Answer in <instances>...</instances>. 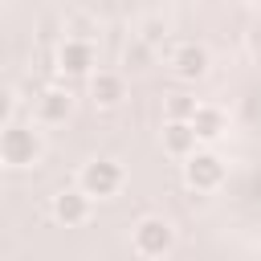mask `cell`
<instances>
[{"label":"cell","mask_w":261,"mask_h":261,"mask_svg":"<svg viewBox=\"0 0 261 261\" xmlns=\"http://www.w3.org/2000/svg\"><path fill=\"white\" fill-rule=\"evenodd\" d=\"M45 143H41V130L33 122H4L0 126V163L4 167H33L41 159Z\"/></svg>","instance_id":"cell-1"},{"label":"cell","mask_w":261,"mask_h":261,"mask_svg":"<svg viewBox=\"0 0 261 261\" xmlns=\"http://www.w3.org/2000/svg\"><path fill=\"white\" fill-rule=\"evenodd\" d=\"M122 184H126L122 163H118V159H106V155L86 159L82 171H77V188H82L90 200H110V196L122 192Z\"/></svg>","instance_id":"cell-2"},{"label":"cell","mask_w":261,"mask_h":261,"mask_svg":"<svg viewBox=\"0 0 261 261\" xmlns=\"http://www.w3.org/2000/svg\"><path fill=\"white\" fill-rule=\"evenodd\" d=\"M130 249H135L143 261H163V257L175 249V228H171L163 216H143V220L130 228Z\"/></svg>","instance_id":"cell-3"},{"label":"cell","mask_w":261,"mask_h":261,"mask_svg":"<svg viewBox=\"0 0 261 261\" xmlns=\"http://www.w3.org/2000/svg\"><path fill=\"white\" fill-rule=\"evenodd\" d=\"M224 175H228L224 159H220L216 151H208V147H196V151L184 159V184H188L192 192H216V188L224 184Z\"/></svg>","instance_id":"cell-4"},{"label":"cell","mask_w":261,"mask_h":261,"mask_svg":"<svg viewBox=\"0 0 261 261\" xmlns=\"http://www.w3.org/2000/svg\"><path fill=\"white\" fill-rule=\"evenodd\" d=\"M98 65V53H94V41L86 37H65L57 45V73L65 77H90Z\"/></svg>","instance_id":"cell-5"},{"label":"cell","mask_w":261,"mask_h":261,"mask_svg":"<svg viewBox=\"0 0 261 261\" xmlns=\"http://www.w3.org/2000/svg\"><path fill=\"white\" fill-rule=\"evenodd\" d=\"M171 73L179 77V82H204L208 77V69H212V53L200 45V41H184V45H175L171 49Z\"/></svg>","instance_id":"cell-6"},{"label":"cell","mask_w":261,"mask_h":261,"mask_svg":"<svg viewBox=\"0 0 261 261\" xmlns=\"http://www.w3.org/2000/svg\"><path fill=\"white\" fill-rule=\"evenodd\" d=\"M49 212H53V220L57 224H65V228H77V224H86L90 220V212H94V200L73 184V188H61V192H53V200H49Z\"/></svg>","instance_id":"cell-7"},{"label":"cell","mask_w":261,"mask_h":261,"mask_svg":"<svg viewBox=\"0 0 261 261\" xmlns=\"http://www.w3.org/2000/svg\"><path fill=\"white\" fill-rule=\"evenodd\" d=\"M69 114H73V94H69V90L45 86V90L37 94V122H41V126H61Z\"/></svg>","instance_id":"cell-8"},{"label":"cell","mask_w":261,"mask_h":261,"mask_svg":"<svg viewBox=\"0 0 261 261\" xmlns=\"http://www.w3.org/2000/svg\"><path fill=\"white\" fill-rule=\"evenodd\" d=\"M90 98H94L98 110H114V106H122V98H126V82H122V73H114V69H94V73H90Z\"/></svg>","instance_id":"cell-9"},{"label":"cell","mask_w":261,"mask_h":261,"mask_svg":"<svg viewBox=\"0 0 261 261\" xmlns=\"http://www.w3.org/2000/svg\"><path fill=\"white\" fill-rule=\"evenodd\" d=\"M188 122H192V130H196V143H208V147L228 130V114H224L220 106H212V102H196V114H192Z\"/></svg>","instance_id":"cell-10"},{"label":"cell","mask_w":261,"mask_h":261,"mask_svg":"<svg viewBox=\"0 0 261 261\" xmlns=\"http://www.w3.org/2000/svg\"><path fill=\"white\" fill-rule=\"evenodd\" d=\"M159 143H163V151H167V155H175V159H188V155L200 147V143H196L192 122H163Z\"/></svg>","instance_id":"cell-11"},{"label":"cell","mask_w":261,"mask_h":261,"mask_svg":"<svg viewBox=\"0 0 261 261\" xmlns=\"http://www.w3.org/2000/svg\"><path fill=\"white\" fill-rule=\"evenodd\" d=\"M192 114H196V98H192V94L175 90V94L163 98V122H188Z\"/></svg>","instance_id":"cell-12"},{"label":"cell","mask_w":261,"mask_h":261,"mask_svg":"<svg viewBox=\"0 0 261 261\" xmlns=\"http://www.w3.org/2000/svg\"><path fill=\"white\" fill-rule=\"evenodd\" d=\"M139 41L151 45V49H159V45L167 41V20H163V16H147V20H139Z\"/></svg>","instance_id":"cell-13"},{"label":"cell","mask_w":261,"mask_h":261,"mask_svg":"<svg viewBox=\"0 0 261 261\" xmlns=\"http://www.w3.org/2000/svg\"><path fill=\"white\" fill-rule=\"evenodd\" d=\"M151 57H155V49H151V45H143L139 37L122 49V65H126V69H147V65H151Z\"/></svg>","instance_id":"cell-14"},{"label":"cell","mask_w":261,"mask_h":261,"mask_svg":"<svg viewBox=\"0 0 261 261\" xmlns=\"http://www.w3.org/2000/svg\"><path fill=\"white\" fill-rule=\"evenodd\" d=\"M245 49H249V57L261 61V24H253V29L245 33Z\"/></svg>","instance_id":"cell-15"},{"label":"cell","mask_w":261,"mask_h":261,"mask_svg":"<svg viewBox=\"0 0 261 261\" xmlns=\"http://www.w3.org/2000/svg\"><path fill=\"white\" fill-rule=\"evenodd\" d=\"M12 106H16V98H12V90H8V86H0V126L8 122V114H12Z\"/></svg>","instance_id":"cell-16"},{"label":"cell","mask_w":261,"mask_h":261,"mask_svg":"<svg viewBox=\"0 0 261 261\" xmlns=\"http://www.w3.org/2000/svg\"><path fill=\"white\" fill-rule=\"evenodd\" d=\"M253 8H257V24H261V0H253Z\"/></svg>","instance_id":"cell-17"},{"label":"cell","mask_w":261,"mask_h":261,"mask_svg":"<svg viewBox=\"0 0 261 261\" xmlns=\"http://www.w3.org/2000/svg\"><path fill=\"white\" fill-rule=\"evenodd\" d=\"M249 4H253V0H249Z\"/></svg>","instance_id":"cell-18"}]
</instances>
